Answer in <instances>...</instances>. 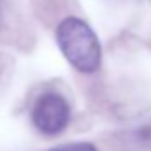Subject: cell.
Instances as JSON below:
<instances>
[{"label": "cell", "mask_w": 151, "mask_h": 151, "mask_svg": "<svg viewBox=\"0 0 151 151\" xmlns=\"http://www.w3.org/2000/svg\"><path fill=\"white\" fill-rule=\"evenodd\" d=\"M56 44L63 58L81 74H93L102 62V47L93 28L76 18L69 16L56 27Z\"/></svg>", "instance_id": "6da1fadb"}, {"label": "cell", "mask_w": 151, "mask_h": 151, "mask_svg": "<svg viewBox=\"0 0 151 151\" xmlns=\"http://www.w3.org/2000/svg\"><path fill=\"white\" fill-rule=\"evenodd\" d=\"M70 121V106L65 97L55 91L40 95L32 109V123L42 135L62 134Z\"/></svg>", "instance_id": "7a4b0ae2"}, {"label": "cell", "mask_w": 151, "mask_h": 151, "mask_svg": "<svg viewBox=\"0 0 151 151\" xmlns=\"http://www.w3.org/2000/svg\"><path fill=\"white\" fill-rule=\"evenodd\" d=\"M49 151H97V148L91 142H69V144L56 146Z\"/></svg>", "instance_id": "3957f363"}]
</instances>
